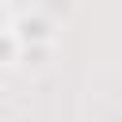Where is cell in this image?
Instances as JSON below:
<instances>
[{"mask_svg":"<svg viewBox=\"0 0 122 122\" xmlns=\"http://www.w3.org/2000/svg\"><path fill=\"white\" fill-rule=\"evenodd\" d=\"M53 57V42H38V46H23V65L27 69H46Z\"/></svg>","mask_w":122,"mask_h":122,"instance_id":"cell-3","label":"cell"},{"mask_svg":"<svg viewBox=\"0 0 122 122\" xmlns=\"http://www.w3.org/2000/svg\"><path fill=\"white\" fill-rule=\"evenodd\" d=\"M19 61H23V42H19L15 30H4V34H0V65L11 69V65H19Z\"/></svg>","mask_w":122,"mask_h":122,"instance_id":"cell-2","label":"cell"},{"mask_svg":"<svg viewBox=\"0 0 122 122\" xmlns=\"http://www.w3.org/2000/svg\"><path fill=\"white\" fill-rule=\"evenodd\" d=\"M15 34L23 46H38V42H53V19L46 8H19L15 15Z\"/></svg>","mask_w":122,"mask_h":122,"instance_id":"cell-1","label":"cell"}]
</instances>
